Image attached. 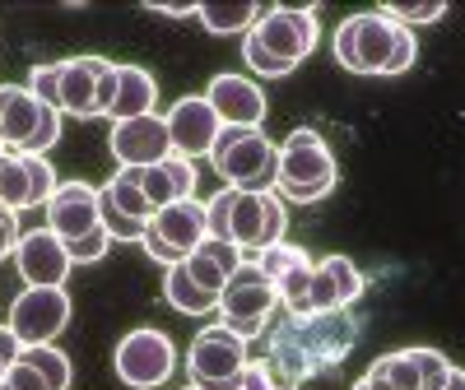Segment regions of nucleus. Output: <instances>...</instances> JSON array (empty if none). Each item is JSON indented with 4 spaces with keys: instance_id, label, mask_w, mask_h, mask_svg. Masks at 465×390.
Listing matches in <instances>:
<instances>
[{
    "instance_id": "nucleus-36",
    "label": "nucleus",
    "mask_w": 465,
    "mask_h": 390,
    "mask_svg": "<svg viewBox=\"0 0 465 390\" xmlns=\"http://www.w3.org/2000/svg\"><path fill=\"white\" fill-rule=\"evenodd\" d=\"M19 354H24V344L15 339V330L0 326V358H5V363H19Z\"/></svg>"
},
{
    "instance_id": "nucleus-43",
    "label": "nucleus",
    "mask_w": 465,
    "mask_h": 390,
    "mask_svg": "<svg viewBox=\"0 0 465 390\" xmlns=\"http://www.w3.org/2000/svg\"><path fill=\"white\" fill-rule=\"evenodd\" d=\"M0 390H5V385H0Z\"/></svg>"
},
{
    "instance_id": "nucleus-15",
    "label": "nucleus",
    "mask_w": 465,
    "mask_h": 390,
    "mask_svg": "<svg viewBox=\"0 0 465 390\" xmlns=\"http://www.w3.org/2000/svg\"><path fill=\"white\" fill-rule=\"evenodd\" d=\"M107 149L122 168H159L163 159H173V140L159 112L135 116V122H112Z\"/></svg>"
},
{
    "instance_id": "nucleus-6",
    "label": "nucleus",
    "mask_w": 465,
    "mask_h": 390,
    "mask_svg": "<svg viewBox=\"0 0 465 390\" xmlns=\"http://www.w3.org/2000/svg\"><path fill=\"white\" fill-rule=\"evenodd\" d=\"M401 33H405V24H396L386 10L349 15V19L335 28V61H340L349 74H391Z\"/></svg>"
},
{
    "instance_id": "nucleus-18",
    "label": "nucleus",
    "mask_w": 465,
    "mask_h": 390,
    "mask_svg": "<svg viewBox=\"0 0 465 390\" xmlns=\"http://www.w3.org/2000/svg\"><path fill=\"white\" fill-rule=\"evenodd\" d=\"M15 269L24 275L28 288H61L70 275V251L52 228H33L15 247Z\"/></svg>"
},
{
    "instance_id": "nucleus-37",
    "label": "nucleus",
    "mask_w": 465,
    "mask_h": 390,
    "mask_svg": "<svg viewBox=\"0 0 465 390\" xmlns=\"http://www.w3.org/2000/svg\"><path fill=\"white\" fill-rule=\"evenodd\" d=\"M159 15H173V19H196V5H149Z\"/></svg>"
},
{
    "instance_id": "nucleus-20",
    "label": "nucleus",
    "mask_w": 465,
    "mask_h": 390,
    "mask_svg": "<svg viewBox=\"0 0 465 390\" xmlns=\"http://www.w3.org/2000/svg\"><path fill=\"white\" fill-rule=\"evenodd\" d=\"M112 61L103 56H70L61 61V80H56V112L61 116H80V122H94L103 116L98 107V84H103V70Z\"/></svg>"
},
{
    "instance_id": "nucleus-31",
    "label": "nucleus",
    "mask_w": 465,
    "mask_h": 390,
    "mask_svg": "<svg viewBox=\"0 0 465 390\" xmlns=\"http://www.w3.org/2000/svg\"><path fill=\"white\" fill-rule=\"evenodd\" d=\"M386 15H391L396 24H438L442 15H447V5H442V0H423V5H419V0H414V5H405V0H391V5H381Z\"/></svg>"
},
{
    "instance_id": "nucleus-35",
    "label": "nucleus",
    "mask_w": 465,
    "mask_h": 390,
    "mask_svg": "<svg viewBox=\"0 0 465 390\" xmlns=\"http://www.w3.org/2000/svg\"><path fill=\"white\" fill-rule=\"evenodd\" d=\"M19 214H10V210H0V260H10L15 256V247H19Z\"/></svg>"
},
{
    "instance_id": "nucleus-24",
    "label": "nucleus",
    "mask_w": 465,
    "mask_h": 390,
    "mask_svg": "<svg viewBox=\"0 0 465 390\" xmlns=\"http://www.w3.org/2000/svg\"><path fill=\"white\" fill-rule=\"evenodd\" d=\"M153 102H159V84L144 65H122V80H116V102H112V122H135V116H149Z\"/></svg>"
},
{
    "instance_id": "nucleus-42",
    "label": "nucleus",
    "mask_w": 465,
    "mask_h": 390,
    "mask_svg": "<svg viewBox=\"0 0 465 390\" xmlns=\"http://www.w3.org/2000/svg\"><path fill=\"white\" fill-rule=\"evenodd\" d=\"M182 390H201V385H182Z\"/></svg>"
},
{
    "instance_id": "nucleus-9",
    "label": "nucleus",
    "mask_w": 465,
    "mask_h": 390,
    "mask_svg": "<svg viewBox=\"0 0 465 390\" xmlns=\"http://www.w3.org/2000/svg\"><path fill=\"white\" fill-rule=\"evenodd\" d=\"M247 339H238L223 321L205 326L196 339H191V354H186V372L191 385L201 390H242V367H247Z\"/></svg>"
},
{
    "instance_id": "nucleus-16",
    "label": "nucleus",
    "mask_w": 465,
    "mask_h": 390,
    "mask_svg": "<svg viewBox=\"0 0 465 390\" xmlns=\"http://www.w3.org/2000/svg\"><path fill=\"white\" fill-rule=\"evenodd\" d=\"M163 126H168V140H173V153L186 163H196V159H210V149L223 131V122L214 116V107L201 98H177L163 116Z\"/></svg>"
},
{
    "instance_id": "nucleus-1",
    "label": "nucleus",
    "mask_w": 465,
    "mask_h": 390,
    "mask_svg": "<svg viewBox=\"0 0 465 390\" xmlns=\"http://www.w3.org/2000/svg\"><path fill=\"white\" fill-rule=\"evenodd\" d=\"M265 339H270L265 354L302 385V381H317L331 367H340L349 348L363 339V326L349 317V307H340V311H307V317L284 311V317L265 330Z\"/></svg>"
},
{
    "instance_id": "nucleus-28",
    "label": "nucleus",
    "mask_w": 465,
    "mask_h": 390,
    "mask_svg": "<svg viewBox=\"0 0 465 390\" xmlns=\"http://www.w3.org/2000/svg\"><path fill=\"white\" fill-rule=\"evenodd\" d=\"M28 367H37V372H43V381L52 385V390H70V358L61 354V348H52V344H33V348H24V354H19Z\"/></svg>"
},
{
    "instance_id": "nucleus-29",
    "label": "nucleus",
    "mask_w": 465,
    "mask_h": 390,
    "mask_svg": "<svg viewBox=\"0 0 465 390\" xmlns=\"http://www.w3.org/2000/svg\"><path fill=\"white\" fill-rule=\"evenodd\" d=\"M242 390H302L275 358L270 354H261V358H252L247 367H242Z\"/></svg>"
},
{
    "instance_id": "nucleus-38",
    "label": "nucleus",
    "mask_w": 465,
    "mask_h": 390,
    "mask_svg": "<svg viewBox=\"0 0 465 390\" xmlns=\"http://www.w3.org/2000/svg\"><path fill=\"white\" fill-rule=\"evenodd\" d=\"M442 390H465V372L460 367H451V376H447V385Z\"/></svg>"
},
{
    "instance_id": "nucleus-2",
    "label": "nucleus",
    "mask_w": 465,
    "mask_h": 390,
    "mask_svg": "<svg viewBox=\"0 0 465 390\" xmlns=\"http://www.w3.org/2000/svg\"><path fill=\"white\" fill-rule=\"evenodd\" d=\"M322 43V24L317 10H293V5H270L261 10L256 28L242 37V61L261 80H284L307 61Z\"/></svg>"
},
{
    "instance_id": "nucleus-25",
    "label": "nucleus",
    "mask_w": 465,
    "mask_h": 390,
    "mask_svg": "<svg viewBox=\"0 0 465 390\" xmlns=\"http://www.w3.org/2000/svg\"><path fill=\"white\" fill-rule=\"evenodd\" d=\"M98 210L107 214H122L131 223H149L153 219V205L144 200V190H140V168H122L103 190H98Z\"/></svg>"
},
{
    "instance_id": "nucleus-23",
    "label": "nucleus",
    "mask_w": 465,
    "mask_h": 390,
    "mask_svg": "<svg viewBox=\"0 0 465 390\" xmlns=\"http://www.w3.org/2000/svg\"><path fill=\"white\" fill-rule=\"evenodd\" d=\"M140 190H144V200L153 210L191 200V195H196V163H186V159L173 153V159H163L159 168H140Z\"/></svg>"
},
{
    "instance_id": "nucleus-21",
    "label": "nucleus",
    "mask_w": 465,
    "mask_h": 390,
    "mask_svg": "<svg viewBox=\"0 0 465 390\" xmlns=\"http://www.w3.org/2000/svg\"><path fill=\"white\" fill-rule=\"evenodd\" d=\"M205 102L214 107V116L223 126H238V131H256L265 122V93L247 80V74H214L210 89H205Z\"/></svg>"
},
{
    "instance_id": "nucleus-11",
    "label": "nucleus",
    "mask_w": 465,
    "mask_h": 390,
    "mask_svg": "<svg viewBox=\"0 0 465 390\" xmlns=\"http://www.w3.org/2000/svg\"><path fill=\"white\" fill-rule=\"evenodd\" d=\"M116 376H122V385L131 390H159L173 372H177V348L163 330L153 326H140L131 335H122V344H116Z\"/></svg>"
},
{
    "instance_id": "nucleus-26",
    "label": "nucleus",
    "mask_w": 465,
    "mask_h": 390,
    "mask_svg": "<svg viewBox=\"0 0 465 390\" xmlns=\"http://www.w3.org/2000/svg\"><path fill=\"white\" fill-rule=\"evenodd\" d=\"M163 297H168L173 311H182V317H210V311H219V293L201 288L196 279L186 275V265H168Z\"/></svg>"
},
{
    "instance_id": "nucleus-17",
    "label": "nucleus",
    "mask_w": 465,
    "mask_h": 390,
    "mask_svg": "<svg viewBox=\"0 0 465 390\" xmlns=\"http://www.w3.org/2000/svg\"><path fill=\"white\" fill-rule=\"evenodd\" d=\"M256 265L265 269V279L275 284L280 307L293 311V317H307V293H312V265H317V260H307L302 247L280 242V247L256 251Z\"/></svg>"
},
{
    "instance_id": "nucleus-19",
    "label": "nucleus",
    "mask_w": 465,
    "mask_h": 390,
    "mask_svg": "<svg viewBox=\"0 0 465 390\" xmlns=\"http://www.w3.org/2000/svg\"><path fill=\"white\" fill-rule=\"evenodd\" d=\"M47 228L61 242H80L94 228H103V210H98V190L89 181H61L56 195L47 200Z\"/></svg>"
},
{
    "instance_id": "nucleus-41",
    "label": "nucleus",
    "mask_w": 465,
    "mask_h": 390,
    "mask_svg": "<svg viewBox=\"0 0 465 390\" xmlns=\"http://www.w3.org/2000/svg\"><path fill=\"white\" fill-rule=\"evenodd\" d=\"M5 153H10V149H5V140H0V159H5Z\"/></svg>"
},
{
    "instance_id": "nucleus-14",
    "label": "nucleus",
    "mask_w": 465,
    "mask_h": 390,
    "mask_svg": "<svg viewBox=\"0 0 465 390\" xmlns=\"http://www.w3.org/2000/svg\"><path fill=\"white\" fill-rule=\"evenodd\" d=\"M56 168L47 163V153H5L0 159V210H37L56 195Z\"/></svg>"
},
{
    "instance_id": "nucleus-13",
    "label": "nucleus",
    "mask_w": 465,
    "mask_h": 390,
    "mask_svg": "<svg viewBox=\"0 0 465 390\" xmlns=\"http://www.w3.org/2000/svg\"><path fill=\"white\" fill-rule=\"evenodd\" d=\"M15 339L24 348L33 344H52L65 326H70V293L65 288H24L15 302H10V321Z\"/></svg>"
},
{
    "instance_id": "nucleus-10",
    "label": "nucleus",
    "mask_w": 465,
    "mask_h": 390,
    "mask_svg": "<svg viewBox=\"0 0 465 390\" xmlns=\"http://www.w3.org/2000/svg\"><path fill=\"white\" fill-rule=\"evenodd\" d=\"M205 238H210L205 205L196 200V195H191V200H177V205L153 210V219L144 223L140 247H144L153 260H163V265H182V260L196 251Z\"/></svg>"
},
{
    "instance_id": "nucleus-12",
    "label": "nucleus",
    "mask_w": 465,
    "mask_h": 390,
    "mask_svg": "<svg viewBox=\"0 0 465 390\" xmlns=\"http://www.w3.org/2000/svg\"><path fill=\"white\" fill-rule=\"evenodd\" d=\"M451 376V358L438 348H396V354L377 358L363 381L368 390H442Z\"/></svg>"
},
{
    "instance_id": "nucleus-7",
    "label": "nucleus",
    "mask_w": 465,
    "mask_h": 390,
    "mask_svg": "<svg viewBox=\"0 0 465 390\" xmlns=\"http://www.w3.org/2000/svg\"><path fill=\"white\" fill-rule=\"evenodd\" d=\"M280 311V293L275 284L265 279V269L256 260H242L238 269L228 275L223 293H219V321L238 335V339H261L270 330V321H275Z\"/></svg>"
},
{
    "instance_id": "nucleus-32",
    "label": "nucleus",
    "mask_w": 465,
    "mask_h": 390,
    "mask_svg": "<svg viewBox=\"0 0 465 390\" xmlns=\"http://www.w3.org/2000/svg\"><path fill=\"white\" fill-rule=\"evenodd\" d=\"M65 251H70V265H94V260H103V256L112 251V232H107V228H94L89 238L65 242Z\"/></svg>"
},
{
    "instance_id": "nucleus-40",
    "label": "nucleus",
    "mask_w": 465,
    "mask_h": 390,
    "mask_svg": "<svg viewBox=\"0 0 465 390\" xmlns=\"http://www.w3.org/2000/svg\"><path fill=\"white\" fill-rule=\"evenodd\" d=\"M354 390H368V381H363V376H359V381H354Z\"/></svg>"
},
{
    "instance_id": "nucleus-4",
    "label": "nucleus",
    "mask_w": 465,
    "mask_h": 390,
    "mask_svg": "<svg viewBox=\"0 0 465 390\" xmlns=\"http://www.w3.org/2000/svg\"><path fill=\"white\" fill-rule=\"evenodd\" d=\"M340 181V168H335V153L331 144L302 126L293 131L284 144H280V168H275V195L284 205H317L335 190Z\"/></svg>"
},
{
    "instance_id": "nucleus-34",
    "label": "nucleus",
    "mask_w": 465,
    "mask_h": 390,
    "mask_svg": "<svg viewBox=\"0 0 465 390\" xmlns=\"http://www.w3.org/2000/svg\"><path fill=\"white\" fill-rule=\"evenodd\" d=\"M201 251H205L210 260H219V265L228 269V275H232V269H238V265H242V251L232 247V242H219V238H205V242H201Z\"/></svg>"
},
{
    "instance_id": "nucleus-5",
    "label": "nucleus",
    "mask_w": 465,
    "mask_h": 390,
    "mask_svg": "<svg viewBox=\"0 0 465 390\" xmlns=\"http://www.w3.org/2000/svg\"><path fill=\"white\" fill-rule=\"evenodd\" d=\"M214 172L232 186V190H275V168H280V144L270 140L261 126L256 131H238L223 126L214 149H210Z\"/></svg>"
},
{
    "instance_id": "nucleus-33",
    "label": "nucleus",
    "mask_w": 465,
    "mask_h": 390,
    "mask_svg": "<svg viewBox=\"0 0 465 390\" xmlns=\"http://www.w3.org/2000/svg\"><path fill=\"white\" fill-rule=\"evenodd\" d=\"M5 390H52V385L43 381V372L28 367V363L19 358V363H10V372H5Z\"/></svg>"
},
{
    "instance_id": "nucleus-22",
    "label": "nucleus",
    "mask_w": 465,
    "mask_h": 390,
    "mask_svg": "<svg viewBox=\"0 0 465 390\" xmlns=\"http://www.w3.org/2000/svg\"><path fill=\"white\" fill-rule=\"evenodd\" d=\"M363 269L349 256H322L312 265V293H307V311H340L349 302H359L363 293Z\"/></svg>"
},
{
    "instance_id": "nucleus-3",
    "label": "nucleus",
    "mask_w": 465,
    "mask_h": 390,
    "mask_svg": "<svg viewBox=\"0 0 465 390\" xmlns=\"http://www.w3.org/2000/svg\"><path fill=\"white\" fill-rule=\"evenodd\" d=\"M205 223L210 238L232 242L238 251H265L284 242L289 210L275 190H232L223 186L214 200H205Z\"/></svg>"
},
{
    "instance_id": "nucleus-39",
    "label": "nucleus",
    "mask_w": 465,
    "mask_h": 390,
    "mask_svg": "<svg viewBox=\"0 0 465 390\" xmlns=\"http://www.w3.org/2000/svg\"><path fill=\"white\" fill-rule=\"evenodd\" d=\"M5 372H10V363H5V358H0V385H5Z\"/></svg>"
},
{
    "instance_id": "nucleus-8",
    "label": "nucleus",
    "mask_w": 465,
    "mask_h": 390,
    "mask_svg": "<svg viewBox=\"0 0 465 390\" xmlns=\"http://www.w3.org/2000/svg\"><path fill=\"white\" fill-rule=\"evenodd\" d=\"M0 140L10 153H47L61 140V112L28 84H0Z\"/></svg>"
},
{
    "instance_id": "nucleus-30",
    "label": "nucleus",
    "mask_w": 465,
    "mask_h": 390,
    "mask_svg": "<svg viewBox=\"0 0 465 390\" xmlns=\"http://www.w3.org/2000/svg\"><path fill=\"white\" fill-rule=\"evenodd\" d=\"M182 265H186V275L196 279L201 288H210V293H223V284H228V269H223L219 260H210V256H205L201 247L191 251V256H186Z\"/></svg>"
},
{
    "instance_id": "nucleus-27",
    "label": "nucleus",
    "mask_w": 465,
    "mask_h": 390,
    "mask_svg": "<svg viewBox=\"0 0 465 390\" xmlns=\"http://www.w3.org/2000/svg\"><path fill=\"white\" fill-rule=\"evenodd\" d=\"M196 19L210 28V33H252L256 19H261V5H252V0H201L196 5Z\"/></svg>"
}]
</instances>
